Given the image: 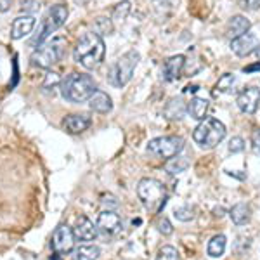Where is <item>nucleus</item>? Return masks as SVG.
<instances>
[{"label": "nucleus", "mask_w": 260, "mask_h": 260, "mask_svg": "<svg viewBox=\"0 0 260 260\" xmlns=\"http://www.w3.org/2000/svg\"><path fill=\"white\" fill-rule=\"evenodd\" d=\"M106 56V45L103 37L94 31H89L78 40L77 47L73 50V59L82 64L85 70L98 68Z\"/></svg>", "instance_id": "nucleus-1"}, {"label": "nucleus", "mask_w": 260, "mask_h": 260, "mask_svg": "<svg viewBox=\"0 0 260 260\" xmlns=\"http://www.w3.org/2000/svg\"><path fill=\"white\" fill-rule=\"evenodd\" d=\"M98 90L94 78L85 73H70L64 80H61V95L70 103L80 104L89 101Z\"/></svg>", "instance_id": "nucleus-2"}, {"label": "nucleus", "mask_w": 260, "mask_h": 260, "mask_svg": "<svg viewBox=\"0 0 260 260\" xmlns=\"http://www.w3.org/2000/svg\"><path fill=\"white\" fill-rule=\"evenodd\" d=\"M137 196H139L141 203L146 207V210L151 213H160L163 207L167 205V189L165 186L156 179L144 177L137 184Z\"/></svg>", "instance_id": "nucleus-3"}, {"label": "nucleus", "mask_w": 260, "mask_h": 260, "mask_svg": "<svg viewBox=\"0 0 260 260\" xmlns=\"http://www.w3.org/2000/svg\"><path fill=\"white\" fill-rule=\"evenodd\" d=\"M141 56L137 50H128L127 54H123L118 57L108 70V83L116 89H121L132 80L134 70H136L137 62H139Z\"/></svg>", "instance_id": "nucleus-4"}, {"label": "nucleus", "mask_w": 260, "mask_h": 260, "mask_svg": "<svg viewBox=\"0 0 260 260\" xmlns=\"http://www.w3.org/2000/svg\"><path fill=\"white\" fill-rule=\"evenodd\" d=\"M225 127L217 118H205L192 132V139L201 149H213L224 141Z\"/></svg>", "instance_id": "nucleus-5"}, {"label": "nucleus", "mask_w": 260, "mask_h": 260, "mask_svg": "<svg viewBox=\"0 0 260 260\" xmlns=\"http://www.w3.org/2000/svg\"><path fill=\"white\" fill-rule=\"evenodd\" d=\"M66 47H68V40L64 37H56V39L49 40L47 44L40 45V49H37L31 54L33 64L40 66V68H50L64 57Z\"/></svg>", "instance_id": "nucleus-6"}, {"label": "nucleus", "mask_w": 260, "mask_h": 260, "mask_svg": "<svg viewBox=\"0 0 260 260\" xmlns=\"http://www.w3.org/2000/svg\"><path fill=\"white\" fill-rule=\"evenodd\" d=\"M182 149H184V139L179 136L156 137V139L149 141V144L146 146V151L149 154L163 158V160H170V158L177 156Z\"/></svg>", "instance_id": "nucleus-7"}, {"label": "nucleus", "mask_w": 260, "mask_h": 260, "mask_svg": "<svg viewBox=\"0 0 260 260\" xmlns=\"http://www.w3.org/2000/svg\"><path fill=\"white\" fill-rule=\"evenodd\" d=\"M66 19H68V7L62 6V4H57V6L50 7L44 18V23H42L40 35L33 39V45H37V44L40 45L47 37L52 35L56 30H59L62 24L66 23Z\"/></svg>", "instance_id": "nucleus-8"}, {"label": "nucleus", "mask_w": 260, "mask_h": 260, "mask_svg": "<svg viewBox=\"0 0 260 260\" xmlns=\"http://www.w3.org/2000/svg\"><path fill=\"white\" fill-rule=\"evenodd\" d=\"M50 246L59 255H66V253H70V251H73V246H75L73 229H71L70 225H59V228L54 231Z\"/></svg>", "instance_id": "nucleus-9"}, {"label": "nucleus", "mask_w": 260, "mask_h": 260, "mask_svg": "<svg viewBox=\"0 0 260 260\" xmlns=\"http://www.w3.org/2000/svg\"><path fill=\"white\" fill-rule=\"evenodd\" d=\"M236 104L240 108V111L246 113V115H253L258 110L260 104V89L255 85L245 87L236 98Z\"/></svg>", "instance_id": "nucleus-10"}, {"label": "nucleus", "mask_w": 260, "mask_h": 260, "mask_svg": "<svg viewBox=\"0 0 260 260\" xmlns=\"http://www.w3.org/2000/svg\"><path fill=\"white\" fill-rule=\"evenodd\" d=\"M257 45H258V39L253 31H246V33H243L241 37H238V39L231 40V50H233L238 57L250 56L251 52H255Z\"/></svg>", "instance_id": "nucleus-11"}, {"label": "nucleus", "mask_w": 260, "mask_h": 260, "mask_svg": "<svg viewBox=\"0 0 260 260\" xmlns=\"http://www.w3.org/2000/svg\"><path fill=\"white\" fill-rule=\"evenodd\" d=\"M98 229L106 236H113L121 229V219L116 212L113 210H103L98 217Z\"/></svg>", "instance_id": "nucleus-12"}, {"label": "nucleus", "mask_w": 260, "mask_h": 260, "mask_svg": "<svg viewBox=\"0 0 260 260\" xmlns=\"http://www.w3.org/2000/svg\"><path fill=\"white\" fill-rule=\"evenodd\" d=\"M35 23H37V19L30 14L16 18L11 26V39L21 40V39H24V37H28L33 31V28H35Z\"/></svg>", "instance_id": "nucleus-13"}, {"label": "nucleus", "mask_w": 260, "mask_h": 260, "mask_svg": "<svg viewBox=\"0 0 260 260\" xmlns=\"http://www.w3.org/2000/svg\"><path fill=\"white\" fill-rule=\"evenodd\" d=\"M75 238L80 241H94L95 236H98V225H94L89 217L80 215L77 219V224L73 228Z\"/></svg>", "instance_id": "nucleus-14"}, {"label": "nucleus", "mask_w": 260, "mask_h": 260, "mask_svg": "<svg viewBox=\"0 0 260 260\" xmlns=\"http://www.w3.org/2000/svg\"><path fill=\"white\" fill-rule=\"evenodd\" d=\"M184 66H186V57H184L182 54L169 57V59L165 61V64H163V71H161L163 80H167V82L177 80L180 77V73H182Z\"/></svg>", "instance_id": "nucleus-15"}, {"label": "nucleus", "mask_w": 260, "mask_h": 260, "mask_svg": "<svg viewBox=\"0 0 260 260\" xmlns=\"http://www.w3.org/2000/svg\"><path fill=\"white\" fill-rule=\"evenodd\" d=\"M92 118L87 113H78V115H70L64 118V128L70 134H82L90 127Z\"/></svg>", "instance_id": "nucleus-16"}, {"label": "nucleus", "mask_w": 260, "mask_h": 260, "mask_svg": "<svg viewBox=\"0 0 260 260\" xmlns=\"http://www.w3.org/2000/svg\"><path fill=\"white\" fill-rule=\"evenodd\" d=\"M250 31V21L245 18V16L238 14V16H233L229 21H228V26H225V35L229 39H238L241 37L243 33Z\"/></svg>", "instance_id": "nucleus-17"}, {"label": "nucleus", "mask_w": 260, "mask_h": 260, "mask_svg": "<svg viewBox=\"0 0 260 260\" xmlns=\"http://www.w3.org/2000/svg\"><path fill=\"white\" fill-rule=\"evenodd\" d=\"M89 106L92 111L95 113H110L113 110V101L110 95L106 94V92L103 90H95L94 95L89 99Z\"/></svg>", "instance_id": "nucleus-18"}, {"label": "nucleus", "mask_w": 260, "mask_h": 260, "mask_svg": "<svg viewBox=\"0 0 260 260\" xmlns=\"http://www.w3.org/2000/svg\"><path fill=\"white\" fill-rule=\"evenodd\" d=\"M208 108H210V103H208V99L194 98V99L189 101V104H187V113H189L191 118L203 121L205 118H207Z\"/></svg>", "instance_id": "nucleus-19"}, {"label": "nucleus", "mask_w": 260, "mask_h": 260, "mask_svg": "<svg viewBox=\"0 0 260 260\" xmlns=\"http://www.w3.org/2000/svg\"><path fill=\"white\" fill-rule=\"evenodd\" d=\"M229 217H231V220H233L236 225L248 224L250 219H251V208H250V205H246V203L234 205V207L229 210Z\"/></svg>", "instance_id": "nucleus-20"}, {"label": "nucleus", "mask_w": 260, "mask_h": 260, "mask_svg": "<svg viewBox=\"0 0 260 260\" xmlns=\"http://www.w3.org/2000/svg\"><path fill=\"white\" fill-rule=\"evenodd\" d=\"M101 255L99 246L95 245H80L71 251L73 260H98Z\"/></svg>", "instance_id": "nucleus-21"}, {"label": "nucleus", "mask_w": 260, "mask_h": 260, "mask_svg": "<svg viewBox=\"0 0 260 260\" xmlns=\"http://www.w3.org/2000/svg\"><path fill=\"white\" fill-rule=\"evenodd\" d=\"M225 245H228V240H225L224 234H217V236H213L212 240L208 241V246H207L208 257L220 258L225 251Z\"/></svg>", "instance_id": "nucleus-22"}, {"label": "nucleus", "mask_w": 260, "mask_h": 260, "mask_svg": "<svg viewBox=\"0 0 260 260\" xmlns=\"http://www.w3.org/2000/svg\"><path fill=\"white\" fill-rule=\"evenodd\" d=\"M187 111V106L182 103V99H172L169 104H167V108H165V115H167V118H170V120H179V118H182L184 116V113Z\"/></svg>", "instance_id": "nucleus-23"}, {"label": "nucleus", "mask_w": 260, "mask_h": 260, "mask_svg": "<svg viewBox=\"0 0 260 260\" xmlns=\"http://www.w3.org/2000/svg\"><path fill=\"white\" fill-rule=\"evenodd\" d=\"M187 160L186 158H182V156H174V158H170L169 163H167V172L172 175H175V174H180V172H184L187 169Z\"/></svg>", "instance_id": "nucleus-24"}, {"label": "nucleus", "mask_w": 260, "mask_h": 260, "mask_svg": "<svg viewBox=\"0 0 260 260\" xmlns=\"http://www.w3.org/2000/svg\"><path fill=\"white\" fill-rule=\"evenodd\" d=\"M234 85H236V77H234L233 73H225V75H222V77L219 78L215 89L219 90V92H224V94H228V92H231V90L234 89Z\"/></svg>", "instance_id": "nucleus-25"}, {"label": "nucleus", "mask_w": 260, "mask_h": 260, "mask_svg": "<svg viewBox=\"0 0 260 260\" xmlns=\"http://www.w3.org/2000/svg\"><path fill=\"white\" fill-rule=\"evenodd\" d=\"M111 31H113L111 19H108V18H98V19H95L94 33H98V35H110Z\"/></svg>", "instance_id": "nucleus-26"}, {"label": "nucleus", "mask_w": 260, "mask_h": 260, "mask_svg": "<svg viewBox=\"0 0 260 260\" xmlns=\"http://www.w3.org/2000/svg\"><path fill=\"white\" fill-rule=\"evenodd\" d=\"M174 215H175V219L180 220V222H189L194 219V208H191V207H180L177 208V210L174 212Z\"/></svg>", "instance_id": "nucleus-27"}, {"label": "nucleus", "mask_w": 260, "mask_h": 260, "mask_svg": "<svg viewBox=\"0 0 260 260\" xmlns=\"http://www.w3.org/2000/svg\"><path fill=\"white\" fill-rule=\"evenodd\" d=\"M156 260H179V251L174 248V246L167 245L158 251Z\"/></svg>", "instance_id": "nucleus-28"}, {"label": "nucleus", "mask_w": 260, "mask_h": 260, "mask_svg": "<svg viewBox=\"0 0 260 260\" xmlns=\"http://www.w3.org/2000/svg\"><path fill=\"white\" fill-rule=\"evenodd\" d=\"M128 12H130V2L128 0H123V2H120L118 6L115 7V11H113V19L123 21L125 18H127Z\"/></svg>", "instance_id": "nucleus-29"}, {"label": "nucleus", "mask_w": 260, "mask_h": 260, "mask_svg": "<svg viewBox=\"0 0 260 260\" xmlns=\"http://www.w3.org/2000/svg\"><path fill=\"white\" fill-rule=\"evenodd\" d=\"M156 228L163 236H170V234L174 233V225H172V222L167 219V217H161V219L156 222Z\"/></svg>", "instance_id": "nucleus-30"}, {"label": "nucleus", "mask_w": 260, "mask_h": 260, "mask_svg": "<svg viewBox=\"0 0 260 260\" xmlns=\"http://www.w3.org/2000/svg\"><path fill=\"white\" fill-rule=\"evenodd\" d=\"M245 149V141L241 139V137H233V139L229 141V151L231 153H241V151Z\"/></svg>", "instance_id": "nucleus-31"}, {"label": "nucleus", "mask_w": 260, "mask_h": 260, "mask_svg": "<svg viewBox=\"0 0 260 260\" xmlns=\"http://www.w3.org/2000/svg\"><path fill=\"white\" fill-rule=\"evenodd\" d=\"M238 6H240L243 11H258L260 0H238Z\"/></svg>", "instance_id": "nucleus-32"}, {"label": "nucleus", "mask_w": 260, "mask_h": 260, "mask_svg": "<svg viewBox=\"0 0 260 260\" xmlns=\"http://www.w3.org/2000/svg\"><path fill=\"white\" fill-rule=\"evenodd\" d=\"M101 203H103V207L106 208V210H111V208H116L118 207V201L113 194H104L103 200H101Z\"/></svg>", "instance_id": "nucleus-33"}, {"label": "nucleus", "mask_w": 260, "mask_h": 260, "mask_svg": "<svg viewBox=\"0 0 260 260\" xmlns=\"http://www.w3.org/2000/svg\"><path fill=\"white\" fill-rule=\"evenodd\" d=\"M251 148H253L255 153H260V128L251 134Z\"/></svg>", "instance_id": "nucleus-34"}, {"label": "nucleus", "mask_w": 260, "mask_h": 260, "mask_svg": "<svg viewBox=\"0 0 260 260\" xmlns=\"http://www.w3.org/2000/svg\"><path fill=\"white\" fill-rule=\"evenodd\" d=\"M11 9V0H0V12H7Z\"/></svg>", "instance_id": "nucleus-35"}, {"label": "nucleus", "mask_w": 260, "mask_h": 260, "mask_svg": "<svg viewBox=\"0 0 260 260\" xmlns=\"http://www.w3.org/2000/svg\"><path fill=\"white\" fill-rule=\"evenodd\" d=\"M260 70V62H257V64H251V66H246V68H243V71L245 73H250V71H258Z\"/></svg>", "instance_id": "nucleus-36"}, {"label": "nucleus", "mask_w": 260, "mask_h": 260, "mask_svg": "<svg viewBox=\"0 0 260 260\" xmlns=\"http://www.w3.org/2000/svg\"><path fill=\"white\" fill-rule=\"evenodd\" d=\"M255 56H257V59L260 61V44L257 45V49H255Z\"/></svg>", "instance_id": "nucleus-37"}, {"label": "nucleus", "mask_w": 260, "mask_h": 260, "mask_svg": "<svg viewBox=\"0 0 260 260\" xmlns=\"http://www.w3.org/2000/svg\"><path fill=\"white\" fill-rule=\"evenodd\" d=\"M50 260H59V253H56V255H52V257H50Z\"/></svg>", "instance_id": "nucleus-38"}]
</instances>
